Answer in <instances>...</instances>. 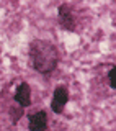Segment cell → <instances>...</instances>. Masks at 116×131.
Wrapping results in <instances>:
<instances>
[{
	"mask_svg": "<svg viewBox=\"0 0 116 131\" xmlns=\"http://www.w3.org/2000/svg\"><path fill=\"white\" fill-rule=\"evenodd\" d=\"M28 57H30L31 69H34L43 75H49L51 72H54L61 61L59 49L51 41L46 39L31 41L28 48Z\"/></svg>",
	"mask_w": 116,
	"mask_h": 131,
	"instance_id": "cell-1",
	"label": "cell"
},
{
	"mask_svg": "<svg viewBox=\"0 0 116 131\" xmlns=\"http://www.w3.org/2000/svg\"><path fill=\"white\" fill-rule=\"evenodd\" d=\"M69 102V89L65 85H57L52 93V100H51V110L56 115L64 113V108Z\"/></svg>",
	"mask_w": 116,
	"mask_h": 131,
	"instance_id": "cell-3",
	"label": "cell"
},
{
	"mask_svg": "<svg viewBox=\"0 0 116 131\" xmlns=\"http://www.w3.org/2000/svg\"><path fill=\"white\" fill-rule=\"evenodd\" d=\"M23 113H25V108H21V106H10L8 108V115H10V120L13 125H16L20 120H21V116H23Z\"/></svg>",
	"mask_w": 116,
	"mask_h": 131,
	"instance_id": "cell-6",
	"label": "cell"
},
{
	"mask_svg": "<svg viewBox=\"0 0 116 131\" xmlns=\"http://www.w3.org/2000/svg\"><path fill=\"white\" fill-rule=\"evenodd\" d=\"M13 100L15 103L21 108H26V106H31V87L28 82H21L18 84L15 93H13Z\"/></svg>",
	"mask_w": 116,
	"mask_h": 131,
	"instance_id": "cell-4",
	"label": "cell"
},
{
	"mask_svg": "<svg viewBox=\"0 0 116 131\" xmlns=\"http://www.w3.org/2000/svg\"><path fill=\"white\" fill-rule=\"evenodd\" d=\"M48 125V113L44 110L34 112L28 116V129L30 131H46Z\"/></svg>",
	"mask_w": 116,
	"mask_h": 131,
	"instance_id": "cell-5",
	"label": "cell"
},
{
	"mask_svg": "<svg viewBox=\"0 0 116 131\" xmlns=\"http://www.w3.org/2000/svg\"><path fill=\"white\" fill-rule=\"evenodd\" d=\"M57 18H59V25L67 31H74L77 28V20L75 13H74V7L70 3H62L57 8Z\"/></svg>",
	"mask_w": 116,
	"mask_h": 131,
	"instance_id": "cell-2",
	"label": "cell"
},
{
	"mask_svg": "<svg viewBox=\"0 0 116 131\" xmlns=\"http://www.w3.org/2000/svg\"><path fill=\"white\" fill-rule=\"evenodd\" d=\"M108 85L113 90H116V66H113V67H110V71H108Z\"/></svg>",
	"mask_w": 116,
	"mask_h": 131,
	"instance_id": "cell-7",
	"label": "cell"
}]
</instances>
